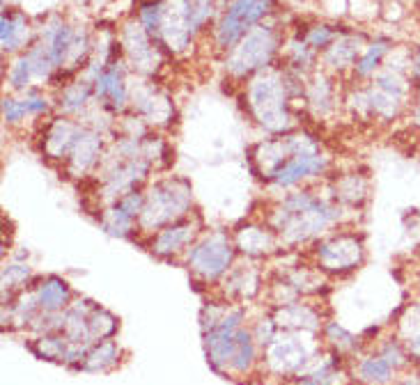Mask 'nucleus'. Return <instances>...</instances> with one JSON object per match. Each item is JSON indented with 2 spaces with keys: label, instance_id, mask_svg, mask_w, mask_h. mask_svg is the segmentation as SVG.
<instances>
[{
  "label": "nucleus",
  "instance_id": "nucleus-1",
  "mask_svg": "<svg viewBox=\"0 0 420 385\" xmlns=\"http://www.w3.org/2000/svg\"><path fill=\"white\" fill-rule=\"evenodd\" d=\"M337 218V211L310 193H294L275 213L273 223L288 241H303Z\"/></svg>",
  "mask_w": 420,
  "mask_h": 385
},
{
  "label": "nucleus",
  "instance_id": "nucleus-2",
  "mask_svg": "<svg viewBox=\"0 0 420 385\" xmlns=\"http://www.w3.org/2000/svg\"><path fill=\"white\" fill-rule=\"evenodd\" d=\"M189 206L191 186L184 179H166L145 195V206H142L138 221L145 230H154V227H161L187 213Z\"/></svg>",
  "mask_w": 420,
  "mask_h": 385
},
{
  "label": "nucleus",
  "instance_id": "nucleus-3",
  "mask_svg": "<svg viewBox=\"0 0 420 385\" xmlns=\"http://www.w3.org/2000/svg\"><path fill=\"white\" fill-rule=\"evenodd\" d=\"M251 106L262 127L283 131L290 127L288 103H285V85L275 76H260L251 85Z\"/></svg>",
  "mask_w": 420,
  "mask_h": 385
},
{
  "label": "nucleus",
  "instance_id": "nucleus-4",
  "mask_svg": "<svg viewBox=\"0 0 420 385\" xmlns=\"http://www.w3.org/2000/svg\"><path fill=\"white\" fill-rule=\"evenodd\" d=\"M232 255L234 250H232V243L228 241V236L216 232L207 236L202 243H198L189 253V266L193 268V273L200 275L202 280H214L230 266Z\"/></svg>",
  "mask_w": 420,
  "mask_h": 385
},
{
  "label": "nucleus",
  "instance_id": "nucleus-5",
  "mask_svg": "<svg viewBox=\"0 0 420 385\" xmlns=\"http://www.w3.org/2000/svg\"><path fill=\"white\" fill-rule=\"evenodd\" d=\"M273 51H275V41L269 30H264V28L251 30V33L246 35V39L241 41V46H237V51L232 53L228 67L232 74L243 76L253 69L264 67L266 62L271 60Z\"/></svg>",
  "mask_w": 420,
  "mask_h": 385
},
{
  "label": "nucleus",
  "instance_id": "nucleus-6",
  "mask_svg": "<svg viewBox=\"0 0 420 385\" xmlns=\"http://www.w3.org/2000/svg\"><path fill=\"white\" fill-rule=\"evenodd\" d=\"M273 0H234L219 28V44L232 46L253 23L269 12Z\"/></svg>",
  "mask_w": 420,
  "mask_h": 385
},
{
  "label": "nucleus",
  "instance_id": "nucleus-7",
  "mask_svg": "<svg viewBox=\"0 0 420 385\" xmlns=\"http://www.w3.org/2000/svg\"><path fill=\"white\" fill-rule=\"evenodd\" d=\"M363 257V246L356 236L342 234L335 236L331 241L322 243L320 248V259L326 268H354Z\"/></svg>",
  "mask_w": 420,
  "mask_h": 385
},
{
  "label": "nucleus",
  "instance_id": "nucleus-8",
  "mask_svg": "<svg viewBox=\"0 0 420 385\" xmlns=\"http://www.w3.org/2000/svg\"><path fill=\"white\" fill-rule=\"evenodd\" d=\"M324 168H326V159L317 154V152H313V154H294L292 159L278 170V174H275L273 179L278 181L280 186H292L296 181H301L303 176H308V174H320Z\"/></svg>",
  "mask_w": 420,
  "mask_h": 385
},
{
  "label": "nucleus",
  "instance_id": "nucleus-9",
  "mask_svg": "<svg viewBox=\"0 0 420 385\" xmlns=\"http://www.w3.org/2000/svg\"><path fill=\"white\" fill-rule=\"evenodd\" d=\"M196 236V225L193 223H175L161 230L154 238V253L159 255H175Z\"/></svg>",
  "mask_w": 420,
  "mask_h": 385
},
{
  "label": "nucleus",
  "instance_id": "nucleus-10",
  "mask_svg": "<svg viewBox=\"0 0 420 385\" xmlns=\"http://www.w3.org/2000/svg\"><path fill=\"white\" fill-rule=\"evenodd\" d=\"M125 44H127L131 60L136 62L140 69H152V62H154V48L149 46V41L140 26H127Z\"/></svg>",
  "mask_w": 420,
  "mask_h": 385
},
{
  "label": "nucleus",
  "instance_id": "nucleus-11",
  "mask_svg": "<svg viewBox=\"0 0 420 385\" xmlns=\"http://www.w3.org/2000/svg\"><path fill=\"white\" fill-rule=\"evenodd\" d=\"M37 298H39V307L44 312H60L69 300V287L65 280L48 278L46 283H42V287H39Z\"/></svg>",
  "mask_w": 420,
  "mask_h": 385
},
{
  "label": "nucleus",
  "instance_id": "nucleus-12",
  "mask_svg": "<svg viewBox=\"0 0 420 385\" xmlns=\"http://www.w3.org/2000/svg\"><path fill=\"white\" fill-rule=\"evenodd\" d=\"M80 131L76 127H71V124H56L51 133L46 135V152L53 156V159H60V156L71 154L74 149V144L78 140Z\"/></svg>",
  "mask_w": 420,
  "mask_h": 385
},
{
  "label": "nucleus",
  "instance_id": "nucleus-13",
  "mask_svg": "<svg viewBox=\"0 0 420 385\" xmlns=\"http://www.w3.org/2000/svg\"><path fill=\"white\" fill-rule=\"evenodd\" d=\"M99 147H101V140L97 133H80L74 149H71V165H74V170L76 172L88 170L99 156Z\"/></svg>",
  "mask_w": 420,
  "mask_h": 385
},
{
  "label": "nucleus",
  "instance_id": "nucleus-14",
  "mask_svg": "<svg viewBox=\"0 0 420 385\" xmlns=\"http://www.w3.org/2000/svg\"><path fill=\"white\" fill-rule=\"evenodd\" d=\"M97 95L99 97H108L110 103H112V108H117V110L125 106L127 90H125V83H122V76H120V71L115 67L106 69L104 74L99 76V80H97Z\"/></svg>",
  "mask_w": 420,
  "mask_h": 385
},
{
  "label": "nucleus",
  "instance_id": "nucleus-15",
  "mask_svg": "<svg viewBox=\"0 0 420 385\" xmlns=\"http://www.w3.org/2000/svg\"><path fill=\"white\" fill-rule=\"evenodd\" d=\"M46 48L51 53V60H53V67H60L71 51V30L67 26L51 28L46 35Z\"/></svg>",
  "mask_w": 420,
  "mask_h": 385
},
{
  "label": "nucleus",
  "instance_id": "nucleus-16",
  "mask_svg": "<svg viewBox=\"0 0 420 385\" xmlns=\"http://www.w3.org/2000/svg\"><path fill=\"white\" fill-rule=\"evenodd\" d=\"M237 241L241 246V250L248 255H262L273 246L271 234L266 230H260V227H246V230L239 232Z\"/></svg>",
  "mask_w": 420,
  "mask_h": 385
},
{
  "label": "nucleus",
  "instance_id": "nucleus-17",
  "mask_svg": "<svg viewBox=\"0 0 420 385\" xmlns=\"http://www.w3.org/2000/svg\"><path fill=\"white\" fill-rule=\"evenodd\" d=\"M305 353L299 344H294V342H285V344H275V349L271 351V362L278 369L283 371H290L296 369L299 365H303V358Z\"/></svg>",
  "mask_w": 420,
  "mask_h": 385
},
{
  "label": "nucleus",
  "instance_id": "nucleus-18",
  "mask_svg": "<svg viewBox=\"0 0 420 385\" xmlns=\"http://www.w3.org/2000/svg\"><path fill=\"white\" fill-rule=\"evenodd\" d=\"M3 30H0V39H3V48L5 51H14L21 44L26 30V19L21 14H3Z\"/></svg>",
  "mask_w": 420,
  "mask_h": 385
},
{
  "label": "nucleus",
  "instance_id": "nucleus-19",
  "mask_svg": "<svg viewBox=\"0 0 420 385\" xmlns=\"http://www.w3.org/2000/svg\"><path fill=\"white\" fill-rule=\"evenodd\" d=\"M117 347L112 344V342H101L99 347L92 349L85 360H83V367L90 371H101V369H108L117 362Z\"/></svg>",
  "mask_w": 420,
  "mask_h": 385
},
{
  "label": "nucleus",
  "instance_id": "nucleus-20",
  "mask_svg": "<svg viewBox=\"0 0 420 385\" xmlns=\"http://www.w3.org/2000/svg\"><path fill=\"white\" fill-rule=\"evenodd\" d=\"M133 221H136V218L129 216L120 204H115V206H110V209L104 213V221H101V223H104V230L108 234L127 236L131 232V227H133Z\"/></svg>",
  "mask_w": 420,
  "mask_h": 385
},
{
  "label": "nucleus",
  "instance_id": "nucleus-21",
  "mask_svg": "<svg viewBox=\"0 0 420 385\" xmlns=\"http://www.w3.org/2000/svg\"><path fill=\"white\" fill-rule=\"evenodd\" d=\"M255 360V344H253V337L248 335L246 330H237V347H234V358L230 365L237 369V371H246L251 369Z\"/></svg>",
  "mask_w": 420,
  "mask_h": 385
},
{
  "label": "nucleus",
  "instance_id": "nucleus-22",
  "mask_svg": "<svg viewBox=\"0 0 420 385\" xmlns=\"http://www.w3.org/2000/svg\"><path fill=\"white\" fill-rule=\"evenodd\" d=\"M358 41L356 39H340L337 44L326 53V62H329L331 67H347L352 65L354 58L358 56Z\"/></svg>",
  "mask_w": 420,
  "mask_h": 385
},
{
  "label": "nucleus",
  "instance_id": "nucleus-23",
  "mask_svg": "<svg viewBox=\"0 0 420 385\" xmlns=\"http://www.w3.org/2000/svg\"><path fill=\"white\" fill-rule=\"evenodd\" d=\"M88 326H90V337L92 339H106L115 332L117 321L104 310H92V315L88 317Z\"/></svg>",
  "mask_w": 420,
  "mask_h": 385
},
{
  "label": "nucleus",
  "instance_id": "nucleus-24",
  "mask_svg": "<svg viewBox=\"0 0 420 385\" xmlns=\"http://www.w3.org/2000/svg\"><path fill=\"white\" fill-rule=\"evenodd\" d=\"M361 376L370 383H386L391 379V365L384 358H367L361 365Z\"/></svg>",
  "mask_w": 420,
  "mask_h": 385
},
{
  "label": "nucleus",
  "instance_id": "nucleus-25",
  "mask_svg": "<svg viewBox=\"0 0 420 385\" xmlns=\"http://www.w3.org/2000/svg\"><path fill=\"white\" fill-rule=\"evenodd\" d=\"M367 101H370V106L377 110V112H382V115L386 117H391L397 112L399 108V97L391 95V92H384V90H374L370 92V97H367Z\"/></svg>",
  "mask_w": 420,
  "mask_h": 385
},
{
  "label": "nucleus",
  "instance_id": "nucleus-26",
  "mask_svg": "<svg viewBox=\"0 0 420 385\" xmlns=\"http://www.w3.org/2000/svg\"><path fill=\"white\" fill-rule=\"evenodd\" d=\"M337 191H340V197L347 202H361L365 197V181L361 179V176L356 174H350L345 176V179H340V184H337Z\"/></svg>",
  "mask_w": 420,
  "mask_h": 385
},
{
  "label": "nucleus",
  "instance_id": "nucleus-27",
  "mask_svg": "<svg viewBox=\"0 0 420 385\" xmlns=\"http://www.w3.org/2000/svg\"><path fill=\"white\" fill-rule=\"evenodd\" d=\"M388 51V44H384V41H379V44H374V46H370V51L363 56V60L358 62V67H356V71H358V76H367V74H372L374 71V67L379 65V60H382V56Z\"/></svg>",
  "mask_w": 420,
  "mask_h": 385
},
{
  "label": "nucleus",
  "instance_id": "nucleus-28",
  "mask_svg": "<svg viewBox=\"0 0 420 385\" xmlns=\"http://www.w3.org/2000/svg\"><path fill=\"white\" fill-rule=\"evenodd\" d=\"M90 97V88L88 85H74L65 92V99H63V106L67 110H76L85 103V99Z\"/></svg>",
  "mask_w": 420,
  "mask_h": 385
},
{
  "label": "nucleus",
  "instance_id": "nucleus-29",
  "mask_svg": "<svg viewBox=\"0 0 420 385\" xmlns=\"http://www.w3.org/2000/svg\"><path fill=\"white\" fill-rule=\"evenodd\" d=\"M377 88L379 90H384V92H391V95H395V97H402L404 95V90H406V85H404V80L399 78L397 74H382L377 78Z\"/></svg>",
  "mask_w": 420,
  "mask_h": 385
},
{
  "label": "nucleus",
  "instance_id": "nucleus-30",
  "mask_svg": "<svg viewBox=\"0 0 420 385\" xmlns=\"http://www.w3.org/2000/svg\"><path fill=\"white\" fill-rule=\"evenodd\" d=\"M28 275H30V268L26 264H9L3 270V285L5 287H16L19 283H23Z\"/></svg>",
  "mask_w": 420,
  "mask_h": 385
},
{
  "label": "nucleus",
  "instance_id": "nucleus-31",
  "mask_svg": "<svg viewBox=\"0 0 420 385\" xmlns=\"http://www.w3.org/2000/svg\"><path fill=\"white\" fill-rule=\"evenodd\" d=\"M30 74H33V65H30V60H28V58L19 60L16 67L12 69V85H14L16 90L26 88V83H28Z\"/></svg>",
  "mask_w": 420,
  "mask_h": 385
},
{
  "label": "nucleus",
  "instance_id": "nucleus-32",
  "mask_svg": "<svg viewBox=\"0 0 420 385\" xmlns=\"http://www.w3.org/2000/svg\"><path fill=\"white\" fill-rule=\"evenodd\" d=\"M26 110H28V106H26V103H21V101H14V99H5L3 101V112H5L7 122H19L23 117Z\"/></svg>",
  "mask_w": 420,
  "mask_h": 385
},
{
  "label": "nucleus",
  "instance_id": "nucleus-33",
  "mask_svg": "<svg viewBox=\"0 0 420 385\" xmlns=\"http://www.w3.org/2000/svg\"><path fill=\"white\" fill-rule=\"evenodd\" d=\"M333 39V33L326 26H317L313 28V33L308 35V44L310 46H326Z\"/></svg>",
  "mask_w": 420,
  "mask_h": 385
},
{
  "label": "nucleus",
  "instance_id": "nucleus-34",
  "mask_svg": "<svg viewBox=\"0 0 420 385\" xmlns=\"http://www.w3.org/2000/svg\"><path fill=\"white\" fill-rule=\"evenodd\" d=\"M388 365L391 367H399V365H404V353L399 351L395 344H388L386 349H384V356H382Z\"/></svg>",
  "mask_w": 420,
  "mask_h": 385
},
{
  "label": "nucleus",
  "instance_id": "nucleus-35",
  "mask_svg": "<svg viewBox=\"0 0 420 385\" xmlns=\"http://www.w3.org/2000/svg\"><path fill=\"white\" fill-rule=\"evenodd\" d=\"M26 106H28V110H33V112H44L46 108H48V103L44 101V99H28L26 101Z\"/></svg>",
  "mask_w": 420,
  "mask_h": 385
},
{
  "label": "nucleus",
  "instance_id": "nucleus-36",
  "mask_svg": "<svg viewBox=\"0 0 420 385\" xmlns=\"http://www.w3.org/2000/svg\"><path fill=\"white\" fill-rule=\"evenodd\" d=\"M409 349H411L414 356H418V358H420V335H418V337H411V339H409Z\"/></svg>",
  "mask_w": 420,
  "mask_h": 385
},
{
  "label": "nucleus",
  "instance_id": "nucleus-37",
  "mask_svg": "<svg viewBox=\"0 0 420 385\" xmlns=\"http://www.w3.org/2000/svg\"><path fill=\"white\" fill-rule=\"evenodd\" d=\"M414 71H416V76H420V51H418L416 58H414Z\"/></svg>",
  "mask_w": 420,
  "mask_h": 385
},
{
  "label": "nucleus",
  "instance_id": "nucleus-38",
  "mask_svg": "<svg viewBox=\"0 0 420 385\" xmlns=\"http://www.w3.org/2000/svg\"><path fill=\"white\" fill-rule=\"evenodd\" d=\"M416 122L420 124V97H418V108H416Z\"/></svg>",
  "mask_w": 420,
  "mask_h": 385
}]
</instances>
